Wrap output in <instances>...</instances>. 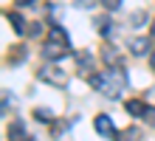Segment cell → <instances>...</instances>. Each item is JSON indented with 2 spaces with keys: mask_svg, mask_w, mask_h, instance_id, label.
I'll return each mask as SVG.
<instances>
[{
  "mask_svg": "<svg viewBox=\"0 0 155 141\" xmlns=\"http://www.w3.org/2000/svg\"><path fill=\"white\" fill-rule=\"evenodd\" d=\"M40 31H42L40 23H31V25H28V34H31V37H40Z\"/></svg>",
  "mask_w": 155,
  "mask_h": 141,
  "instance_id": "20",
  "label": "cell"
},
{
  "mask_svg": "<svg viewBox=\"0 0 155 141\" xmlns=\"http://www.w3.org/2000/svg\"><path fill=\"white\" fill-rule=\"evenodd\" d=\"M96 28H99V34H102L104 40H107V37L113 34V31H110L113 25H110V20H107V17H99V20H96Z\"/></svg>",
  "mask_w": 155,
  "mask_h": 141,
  "instance_id": "13",
  "label": "cell"
},
{
  "mask_svg": "<svg viewBox=\"0 0 155 141\" xmlns=\"http://www.w3.org/2000/svg\"><path fill=\"white\" fill-rule=\"evenodd\" d=\"M34 119H40V121H54V113L48 107H37L34 110Z\"/></svg>",
  "mask_w": 155,
  "mask_h": 141,
  "instance_id": "14",
  "label": "cell"
},
{
  "mask_svg": "<svg viewBox=\"0 0 155 141\" xmlns=\"http://www.w3.org/2000/svg\"><path fill=\"white\" fill-rule=\"evenodd\" d=\"M51 40H57V42H62V45H68L71 48V37H68V31L62 25H57L54 23V28H51Z\"/></svg>",
  "mask_w": 155,
  "mask_h": 141,
  "instance_id": "12",
  "label": "cell"
},
{
  "mask_svg": "<svg viewBox=\"0 0 155 141\" xmlns=\"http://www.w3.org/2000/svg\"><path fill=\"white\" fill-rule=\"evenodd\" d=\"M116 141H144V130L141 127H127L124 133H118Z\"/></svg>",
  "mask_w": 155,
  "mask_h": 141,
  "instance_id": "11",
  "label": "cell"
},
{
  "mask_svg": "<svg viewBox=\"0 0 155 141\" xmlns=\"http://www.w3.org/2000/svg\"><path fill=\"white\" fill-rule=\"evenodd\" d=\"M150 68H152V71H155V51H152V54H150Z\"/></svg>",
  "mask_w": 155,
  "mask_h": 141,
  "instance_id": "22",
  "label": "cell"
},
{
  "mask_svg": "<svg viewBox=\"0 0 155 141\" xmlns=\"http://www.w3.org/2000/svg\"><path fill=\"white\" fill-rule=\"evenodd\" d=\"M150 37H152V42H155V23H152V31H150Z\"/></svg>",
  "mask_w": 155,
  "mask_h": 141,
  "instance_id": "23",
  "label": "cell"
},
{
  "mask_svg": "<svg viewBox=\"0 0 155 141\" xmlns=\"http://www.w3.org/2000/svg\"><path fill=\"white\" fill-rule=\"evenodd\" d=\"M37 0H14V8H34Z\"/></svg>",
  "mask_w": 155,
  "mask_h": 141,
  "instance_id": "17",
  "label": "cell"
},
{
  "mask_svg": "<svg viewBox=\"0 0 155 141\" xmlns=\"http://www.w3.org/2000/svg\"><path fill=\"white\" fill-rule=\"evenodd\" d=\"M68 54H71L68 45H62V42H57V40H51V37L42 42V56H45L48 62H59V59H65Z\"/></svg>",
  "mask_w": 155,
  "mask_h": 141,
  "instance_id": "3",
  "label": "cell"
},
{
  "mask_svg": "<svg viewBox=\"0 0 155 141\" xmlns=\"http://www.w3.org/2000/svg\"><path fill=\"white\" fill-rule=\"evenodd\" d=\"M12 54H14L12 56V65H23L25 62V48H23V45H20V48H14Z\"/></svg>",
  "mask_w": 155,
  "mask_h": 141,
  "instance_id": "15",
  "label": "cell"
},
{
  "mask_svg": "<svg viewBox=\"0 0 155 141\" xmlns=\"http://www.w3.org/2000/svg\"><path fill=\"white\" fill-rule=\"evenodd\" d=\"M68 127H71V121H68V124H51V133H54V136H62Z\"/></svg>",
  "mask_w": 155,
  "mask_h": 141,
  "instance_id": "18",
  "label": "cell"
},
{
  "mask_svg": "<svg viewBox=\"0 0 155 141\" xmlns=\"http://www.w3.org/2000/svg\"><path fill=\"white\" fill-rule=\"evenodd\" d=\"M127 48H130L133 56H147V54H152V37H133L127 42Z\"/></svg>",
  "mask_w": 155,
  "mask_h": 141,
  "instance_id": "5",
  "label": "cell"
},
{
  "mask_svg": "<svg viewBox=\"0 0 155 141\" xmlns=\"http://www.w3.org/2000/svg\"><path fill=\"white\" fill-rule=\"evenodd\" d=\"M40 79L45 82V85H54V88H68V73L59 68L57 62H48V65H42L40 68Z\"/></svg>",
  "mask_w": 155,
  "mask_h": 141,
  "instance_id": "2",
  "label": "cell"
},
{
  "mask_svg": "<svg viewBox=\"0 0 155 141\" xmlns=\"http://www.w3.org/2000/svg\"><path fill=\"white\" fill-rule=\"evenodd\" d=\"M25 121H12V127H8V141H25Z\"/></svg>",
  "mask_w": 155,
  "mask_h": 141,
  "instance_id": "10",
  "label": "cell"
},
{
  "mask_svg": "<svg viewBox=\"0 0 155 141\" xmlns=\"http://www.w3.org/2000/svg\"><path fill=\"white\" fill-rule=\"evenodd\" d=\"M90 88L99 90L104 99H121V93L127 88V68H104L102 73H90L87 76Z\"/></svg>",
  "mask_w": 155,
  "mask_h": 141,
  "instance_id": "1",
  "label": "cell"
},
{
  "mask_svg": "<svg viewBox=\"0 0 155 141\" xmlns=\"http://www.w3.org/2000/svg\"><path fill=\"white\" fill-rule=\"evenodd\" d=\"M144 20H147V14H144V12H135L133 14V25H141Z\"/></svg>",
  "mask_w": 155,
  "mask_h": 141,
  "instance_id": "19",
  "label": "cell"
},
{
  "mask_svg": "<svg viewBox=\"0 0 155 141\" xmlns=\"http://www.w3.org/2000/svg\"><path fill=\"white\" fill-rule=\"evenodd\" d=\"M6 20L14 25V31L20 34V37H25V34H28V23L23 20V14H20V12H6Z\"/></svg>",
  "mask_w": 155,
  "mask_h": 141,
  "instance_id": "8",
  "label": "cell"
},
{
  "mask_svg": "<svg viewBox=\"0 0 155 141\" xmlns=\"http://www.w3.org/2000/svg\"><path fill=\"white\" fill-rule=\"evenodd\" d=\"M121 3H124V0H102V6L107 8V12H118V8H121Z\"/></svg>",
  "mask_w": 155,
  "mask_h": 141,
  "instance_id": "16",
  "label": "cell"
},
{
  "mask_svg": "<svg viewBox=\"0 0 155 141\" xmlns=\"http://www.w3.org/2000/svg\"><path fill=\"white\" fill-rule=\"evenodd\" d=\"M96 0H76V8H90Z\"/></svg>",
  "mask_w": 155,
  "mask_h": 141,
  "instance_id": "21",
  "label": "cell"
},
{
  "mask_svg": "<svg viewBox=\"0 0 155 141\" xmlns=\"http://www.w3.org/2000/svg\"><path fill=\"white\" fill-rule=\"evenodd\" d=\"M124 110L127 113H130V116H147V102H144V99H127L124 102Z\"/></svg>",
  "mask_w": 155,
  "mask_h": 141,
  "instance_id": "9",
  "label": "cell"
},
{
  "mask_svg": "<svg viewBox=\"0 0 155 141\" xmlns=\"http://www.w3.org/2000/svg\"><path fill=\"white\" fill-rule=\"evenodd\" d=\"M25 141H34V138H25Z\"/></svg>",
  "mask_w": 155,
  "mask_h": 141,
  "instance_id": "24",
  "label": "cell"
},
{
  "mask_svg": "<svg viewBox=\"0 0 155 141\" xmlns=\"http://www.w3.org/2000/svg\"><path fill=\"white\" fill-rule=\"evenodd\" d=\"M102 65H104V68H124V56L118 54V48L104 45V48H102Z\"/></svg>",
  "mask_w": 155,
  "mask_h": 141,
  "instance_id": "6",
  "label": "cell"
},
{
  "mask_svg": "<svg viewBox=\"0 0 155 141\" xmlns=\"http://www.w3.org/2000/svg\"><path fill=\"white\" fill-rule=\"evenodd\" d=\"M93 65H96V56L90 54V51H82V54H76V68H79V73L90 76V73H93Z\"/></svg>",
  "mask_w": 155,
  "mask_h": 141,
  "instance_id": "7",
  "label": "cell"
},
{
  "mask_svg": "<svg viewBox=\"0 0 155 141\" xmlns=\"http://www.w3.org/2000/svg\"><path fill=\"white\" fill-rule=\"evenodd\" d=\"M93 127H96V133L102 136V138H113L116 141V124H113V119L107 116V113H99V116L93 119Z\"/></svg>",
  "mask_w": 155,
  "mask_h": 141,
  "instance_id": "4",
  "label": "cell"
}]
</instances>
